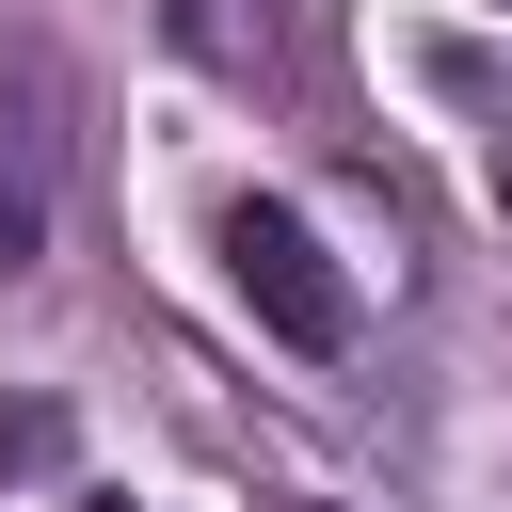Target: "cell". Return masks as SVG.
<instances>
[{
	"mask_svg": "<svg viewBox=\"0 0 512 512\" xmlns=\"http://www.w3.org/2000/svg\"><path fill=\"white\" fill-rule=\"evenodd\" d=\"M224 272H240V304H256L288 352H352V272L320 256L304 208H256V192H240V208H224Z\"/></svg>",
	"mask_w": 512,
	"mask_h": 512,
	"instance_id": "6da1fadb",
	"label": "cell"
},
{
	"mask_svg": "<svg viewBox=\"0 0 512 512\" xmlns=\"http://www.w3.org/2000/svg\"><path fill=\"white\" fill-rule=\"evenodd\" d=\"M496 208H512V160H496Z\"/></svg>",
	"mask_w": 512,
	"mask_h": 512,
	"instance_id": "7a4b0ae2",
	"label": "cell"
},
{
	"mask_svg": "<svg viewBox=\"0 0 512 512\" xmlns=\"http://www.w3.org/2000/svg\"><path fill=\"white\" fill-rule=\"evenodd\" d=\"M96 512H128V496H96Z\"/></svg>",
	"mask_w": 512,
	"mask_h": 512,
	"instance_id": "3957f363",
	"label": "cell"
}]
</instances>
